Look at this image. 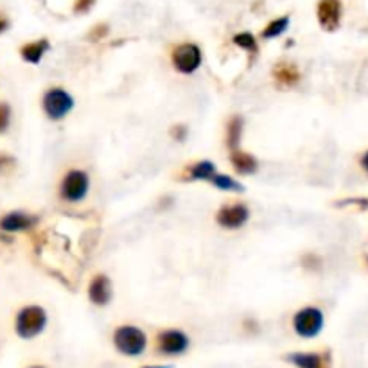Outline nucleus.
I'll return each mask as SVG.
<instances>
[{"mask_svg":"<svg viewBox=\"0 0 368 368\" xmlns=\"http://www.w3.org/2000/svg\"><path fill=\"white\" fill-rule=\"evenodd\" d=\"M45 326H47V315L38 306L24 307L16 317V332L25 340L38 336Z\"/></svg>","mask_w":368,"mask_h":368,"instance_id":"1","label":"nucleus"},{"mask_svg":"<svg viewBox=\"0 0 368 368\" xmlns=\"http://www.w3.org/2000/svg\"><path fill=\"white\" fill-rule=\"evenodd\" d=\"M114 341L115 345H117V349L121 350L123 354L127 356L142 354L147 343L146 334H144L140 329H137V327L133 326L119 327V329L115 330Z\"/></svg>","mask_w":368,"mask_h":368,"instance_id":"2","label":"nucleus"},{"mask_svg":"<svg viewBox=\"0 0 368 368\" xmlns=\"http://www.w3.org/2000/svg\"><path fill=\"white\" fill-rule=\"evenodd\" d=\"M74 108V99L63 88H51L43 95V110L52 121H62Z\"/></svg>","mask_w":368,"mask_h":368,"instance_id":"3","label":"nucleus"},{"mask_svg":"<svg viewBox=\"0 0 368 368\" xmlns=\"http://www.w3.org/2000/svg\"><path fill=\"white\" fill-rule=\"evenodd\" d=\"M90 189V178L85 171L72 169L62 182V198L72 204H77L85 198Z\"/></svg>","mask_w":368,"mask_h":368,"instance_id":"4","label":"nucleus"},{"mask_svg":"<svg viewBox=\"0 0 368 368\" xmlns=\"http://www.w3.org/2000/svg\"><path fill=\"white\" fill-rule=\"evenodd\" d=\"M293 326L297 334L302 338H315L320 334L321 327H323V312L318 307H304L302 311L295 315Z\"/></svg>","mask_w":368,"mask_h":368,"instance_id":"5","label":"nucleus"},{"mask_svg":"<svg viewBox=\"0 0 368 368\" xmlns=\"http://www.w3.org/2000/svg\"><path fill=\"white\" fill-rule=\"evenodd\" d=\"M173 65L182 74H193L201 65V51L194 43H182L173 51Z\"/></svg>","mask_w":368,"mask_h":368,"instance_id":"6","label":"nucleus"},{"mask_svg":"<svg viewBox=\"0 0 368 368\" xmlns=\"http://www.w3.org/2000/svg\"><path fill=\"white\" fill-rule=\"evenodd\" d=\"M318 22L326 31H336L341 24L343 5L341 0H320L317 8Z\"/></svg>","mask_w":368,"mask_h":368,"instance_id":"7","label":"nucleus"},{"mask_svg":"<svg viewBox=\"0 0 368 368\" xmlns=\"http://www.w3.org/2000/svg\"><path fill=\"white\" fill-rule=\"evenodd\" d=\"M250 217V210L248 207L243 204L236 205H227L223 207L219 212H217V223L221 225L223 228H228V230H237L241 228Z\"/></svg>","mask_w":368,"mask_h":368,"instance_id":"8","label":"nucleus"},{"mask_svg":"<svg viewBox=\"0 0 368 368\" xmlns=\"http://www.w3.org/2000/svg\"><path fill=\"white\" fill-rule=\"evenodd\" d=\"M189 347V338L180 330H164L158 336V349L164 354H182Z\"/></svg>","mask_w":368,"mask_h":368,"instance_id":"9","label":"nucleus"},{"mask_svg":"<svg viewBox=\"0 0 368 368\" xmlns=\"http://www.w3.org/2000/svg\"><path fill=\"white\" fill-rule=\"evenodd\" d=\"M88 297L95 306H106L112 300V282L106 275H95L88 288Z\"/></svg>","mask_w":368,"mask_h":368,"instance_id":"10","label":"nucleus"},{"mask_svg":"<svg viewBox=\"0 0 368 368\" xmlns=\"http://www.w3.org/2000/svg\"><path fill=\"white\" fill-rule=\"evenodd\" d=\"M36 217L25 212H11L0 219V228L4 232H24L36 225Z\"/></svg>","mask_w":368,"mask_h":368,"instance_id":"11","label":"nucleus"},{"mask_svg":"<svg viewBox=\"0 0 368 368\" xmlns=\"http://www.w3.org/2000/svg\"><path fill=\"white\" fill-rule=\"evenodd\" d=\"M47 51H49L47 40H38V42L27 43V45L22 47V58L29 63H38Z\"/></svg>","mask_w":368,"mask_h":368,"instance_id":"12","label":"nucleus"},{"mask_svg":"<svg viewBox=\"0 0 368 368\" xmlns=\"http://www.w3.org/2000/svg\"><path fill=\"white\" fill-rule=\"evenodd\" d=\"M232 164L236 167L239 173L243 175H252L257 171V160L250 153H241V151H234L232 153Z\"/></svg>","mask_w":368,"mask_h":368,"instance_id":"13","label":"nucleus"},{"mask_svg":"<svg viewBox=\"0 0 368 368\" xmlns=\"http://www.w3.org/2000/svg\"><path fill=\"white\" fill-rule=\"evenodd\" d=\"M298 71L295 65H289V63H280L275 69V77L279 83H284V85H295L298 81Z\"/></svg>","mask_w":368,"mask_h":368,"instance_id":"14","label":"nucleus"},{"mask_svg":"<svg viewBox=\"0 0 368 368\" xmlns=\"http://www.w3.org/2000/svg\"><path fill=\"white\" fill-rule=\"evenodd\" d=\"M243 135V121L239 117H232L228 123V132H227V142L232 149H236Z\"/></svg>","mask_w":368,"mask_h":368,"instance_id":"15","label":"nucleus"},{"mask_svg":"<svg viewBox=\"0 0 368 368\" xmlns=\"http://www.w3.org/2000/svg\"><path fill=\"white\" fill-rule=\"evenodd\" d=\"M289 25V19L288 16H280V19L273 20V22H269L268 25H266V29L262 31V38H277V36H280V34L288 29Z\"/></svg>","mask_w":368,"mask_h":368,"instance_id":"16","label":"nucleus"},{"mask_svg":"<svg viewBox=\"0 0 368 368\" xmlns=\"http://www.w3.org/2000/svg\"><path fill=\"white\" fill-rule=\"evenodd\" d=\"M191 178L193 180H208L212 178L214 173H216V165L212 162H199V164L193 165L191 167Z\"/></svg>","mask_w":368,"mask_h":368,"instance_id":"17","label":"nucleus"},{"mask_svg":"<svg viewBox=\"0 0 368 368\" xmlns=\"http://www.w3.org/2000/svg\"><path fill=\"white\" fill-rule=\"evenodd\" d=\"M210 180H212V184L216 185L217 189L232 191V193H241L243 191V185L228 175H214Z\"/></svg>","mask_w":368,"mask_h":368,"instance_id":"18","label":"nucleus"},{"mask_svg":"<svg viewBox=\"0 0 368 368\" xmlns=\"http://www.w3.org/2000/svg\"><path fill=\"white\" fill-rule=\"evenodd\" d=\"M289 359L300 368H323L321 358L318 354H293Z\"/></svg>","mask_w":368,"mask_h":368,"instance_id":"19","label":"nucleus"},{"mask_svg":"<svg viewBox=\"0 0 368 368\" xmlns=\"http://www.w3.org/2000/svg\"><path fill=\"white\" fill-rule=\"evenodd\" d=\"M234 43L239 45L241 49H245V51L257 52V40H255L254 34H250V33L236 34V36H234Z\"/></svg>","mask_w":368,"mask_h":368,"instance_id":"20","label":"nucleus"},{"mask_svg":"<svg viewBox=\"0 0 368 368\" xmlns=\"http://www.w3.org/2000/svg\"><path fill=\"white\" fill-rule=\"evenodd\" d=\"M11 123V108L10 104L0 103V133H4Z\"/></svg>","mask_w":368,"mask_h":368,"instance_id":"21","label":"nucleus"},{"mask_svg":"<svg viewBox=\"0 0 368 368\" xmlns=\"http://www.w3.org/2000/svg\"><path fill=\"white\" fill-rule=\"evenodd\" d=\"M95 0H76V4H74V11L76 13H88L92 8H94Z\"/></svg>","mask_w":368,"mask_h":368,"instance_id":"22","label":"nucleus"},{"mask_svg":"<svg viewBox=\"0 0 368 368\" xmlns=\"http://www.w3.org/2000/svg\"><path fill=\"white\" fill-rule=\"evenodd\" d=\"M13 165H14V158H11L10 155L0 153V173H5V171L13 169Z\"/></svg>","mask_w":368,"mask_h":368,"instance_id":"23","label":"nucleus"},{"mask_svg":"<svg viewBox=\"0 0 368 368\" xmlns=\"http://www.w3.org/2000/svg\"><path fill=\"white\" fill-rule=\"evenodd\" d=\"M8 25H10V24H8V20H5L4 16H2V14H0V34L4 33L5 29H8Z\"/></svg>","mask_w":368,"mask_h":368,"instance_id":"24","label":"nucleus"},{"mask_svg":"<svg viewBox=\"0 0 368 368\" xmlns=\"http://www.w3.org/2000/svg\"><path fill=\"white\" fill-rule=\"evenodd\" d=\"M361 165H363L365 171H368V151L361 156Z\"/></svg>","mask_w":368,"mask_h":368,"instance_id":"25","label":"nucleus"},{"mask_svg":"<svg viewBox=\"0 0 368 368\" xmlns=\"http://www.w3.org/2000/svg\"><path fill=\"white\" fill-rule=\"evenodd\" d=\"M153 368H155V367H153ZM158 368H165V367H158Z\"/></svg>","mask_w":368,"mask_h":368,"instance_id":"26","label":"nucleus"},{"mask_svg":"<svg viewBox=\"0 0 368 368\" xmlns=\"http://www.w3.org/2000/svg\"><path fill=\"white\" fill-rule=\"evenodd\" d=\"M34 368H40V367H34Z\"/></svg>","mask_w":368,"mask_h":368,"instance_id":"27","label":"nucleus"}]
</instances>
